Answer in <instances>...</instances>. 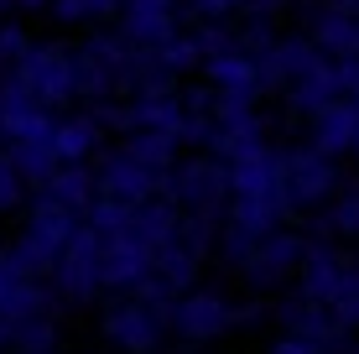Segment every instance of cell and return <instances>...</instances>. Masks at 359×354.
<instances>
[{"label": "cell", "instance_id": "obj_10", "mask_svg": "<svg viewBox=\"0 0 359 354\" xmlns=\"http://www.w3.org/2000/svg\"><path fill=\"white\" fill-rule=\"evenodd\" d=\"M354 136H359V104L349 94H339L333 104H323L313 115V146L318 151L344 156V151H354Z\"/></svg>", "mask_w": 359, "mask_h": 354}, {"label": "cell", "instance_id": "obj_12", "mask_svg": "<svg viewBox=\"0 0 359 354\" xmlns=\"http://www.w3.org/2000/svg\"><path fill=\"white\" fill-rule=\"evenodd\" d=\"M126 32L146 47L177 36V0H126Z\"/></svg>", "mask_w": 359, "mask_h": 354}, {"label": "cell", "instance_id": "obj_11", "mask_svg": "<svg viewBox=\"0 0 359 354\" xmlns=\"http://www.w3.org/2000/svg\"><path fill=\"white\" fill-rule=\"evenodd\" d=\"M109 328V339H120L130 354H146V349H156V339H162V318H156V308L151 302H130V308H120L115 318L104 323Z\"/></svg>", "mask_w": 359, "mask_h": 354}, {"label": "cell", "instance_id": "obj_7", "mask_svg": "<svg viewBox=\"0 0 359 354\" xmlns=\"http://www.w3.org/2000/svg\"><path fill=\"white\" fill-rule=\"evenodd\" d=\"M182 339H193V344H214V339H224L234 328V302L224 292H188V297L177 302V318H172Z\"/></svg>", "mask_w": 359, "mask_h": 354}, {"label": "cell", "instance_id": "obj_2", "mask_svg": "<svg viewBox=\"0 0 359 354\" xmlns=\"http://www.w3.org/2000/svg\"><path fill=\"white\" fill-rule=\"evenodd\" d=\"M333 188H339V167H333L328 151H318L313 141H307V146H287V151H281V198L292 203V214L328 203Z\"/></svg>", "mask_w": 359, "mask_h": 354}, {"label": "cell", "instance_id": "obj_4", "mask_svg": "<svg viewBox=\"0 0 359 354\" xmlns=\"http://www.w3.org/2000/svg\"><path fill=\"white\" fill-rule=\"evenodd\" d=\"M302 255H307V240L302 235H292V229H271L261 245H250V255H245L234 271L245 276V287L276 292V287H287L292 276L302 271Z\"/></svg>", "mask_w": 359, "mask_h": 354}, {"label": "cell", "instance_id": "obj_20", "mask_svg": "<svg viewBox=\"0 0 359 354\" xmlns=\"http://www.w3.org/2000/svg\"><path fill=\"white\" fill-rule=\"evenodd\" d=\"M115 0H68V16H99V11H109Z\"/></svg>", "mask_w": 359, "mask_h": 354}, {"label": "cell", "instance_id": "obj_17", "mask_svg": "<svg viewBox=\"0 0 359 354\" xmlns=\"http://www.w3.org/2000/svg\"><path fill=\"white\" fill-rule=\"evenodd\" d=\"M271 354H323L313 344V339H302V334H292V328H281V339L271 344Z\"/></svg>", "mask_w": 359, "mask_h": 354}, {"label": "cell", "instance_id": "obj_5", "mask_svg": "<svg viewBox=\"0 0 359 354\" xmlns=\"http://www.w3.org/2000/svg\"><path fill=\"white\" fill-rule=\"evenodd\" d=\"M318 57L323 53H318L313 36H276V42L255 57V83H261V94H287Z\"/></svg>", "mask_w": 359, "mask_h": 354}, {"label": "cell", "instance_id": "obj_14", "mask_svg": "<svg viewBox=\"0 0 359 354\" xmlns=\"http://www.w3.org/2000/svg\"><path fill=\"white\" fill-rule=\"evenodd\" d=\"M177 130H167V125H141L135 130V141L126 146V156H135L141 167H156V172H172L177 167Z\"/></svg>", "mask_w": 359, "mask_h": 354}, {"label": "cell", "instance_id": "obj_19", "mask_svg": "<svg viewBox=\"0 0 359 354\" xmlns=\"http://www.w3.org/2000/svg\"><path fill=\"white\" fill-rule=\"evenodd\" d=\"M57 198H63V203H83V198H89V177H83V172H68L63 182H57Z\"/></svg>", "mask_w": 359, "mask_h": 354}, {"label": "cell", "instance_id": "obj_1", "mask_svg": "<svg viewBox=\"0 0 359 354\" xmlns=\"http://www.w3.org/2000/svg\"><path fill=\"white\" fill-rule=\"evenodd\" d=\"M292 219V209L271 193H234L229 209H224V235H219V250H224L229 266H240L250 245H261L271 229H281Z\"/></svg>", "mask_w": 359, "mask_h": 354}, {"label": "cell", "instance_id": "obj_15", "mask_svg": "<svg viewBox=\"0 0 359 354\" xmlns=\"http://www.w3.org/2000/svg\"><path fill=\"white\" fill-rule=\"evenodd\" d=\"M318 235L333 240V235H359V182H339L333 198L323 203L318 214Z\"/></svg>", "mask_w": 359, "mask_h": 354}, {"label": "cell", "instance_id": "obj_22", "mask_svg": "<svg viewBox=\"0 0 359 354\" xmlns=\"http://www.w3.org/2000/svg\"><path fill=\"white\" fill-rule=\"evenodd\" d=\"M261 318H266L261 302H240V308H234V328H240V323H261Z\"/></svg>", "mask_w": 359, "mask_h": 354}, {"label": "cell", "instance_id": "obj_8", "mask_svg": "<svg viewBox=\"0 0 359 354\" xmlns=\"http://www.w3.org/2000/svg\"><path fill=\"white\" fill-rule=\"evenodd\" d=\"M99 188H104L109 198L146 203V198H156V188H167V177L156 172V167H141L135 156H109L104 172H99Z\"/></svg>", "mask_w": 359, "mask_h": 354}, {"label": "cell", "instance_id": "obj_13", "mask_svg": "<svg viewBox=\"0 0 359 354\" xmlns=\"http://www.w3.org/2000/svg\"><path fill=\"white\" fill-rule=\"evenodd\" d=\"M203 73H208V83H214V89H250V94H261V83H255V57L245 53L240 42L224 47V53H214V57L203 63Z\"/></svg>", "mask_w": 359, "mask_h": 354}, {"label": "cell", "instance_id": "obj_18", "mask_svg": "<svg viewBox=\"0 0 359 354\" xmlns=\"http://www.w3.org/2000/svg\"><path fill=\"white\" fill-rule=\"evenodd\" d=\"M89 141H94V125H63L57 151H89Z\"/></svg>", "mask_w": 359, "mask_h": 354}, {"label": "cell", "instance_id": "obj_21", "mask_svg": "<svg viewBox=\"0 0 359 354\" xmlns=\"http://www.w3.org/2000/svg\"><path fill=\"white\" fill-rule=\"evenodd\" d=\"M245 0H198V11L203 16H229V11H240Z\"/></svg>", "mask_w": 359, "mask_h": 354}, {"label": "cell", "instance_id": "obj_9", "mask_svg": "<svg viewBox=\"0 0 359 354\" xmlns=\"http://www.w3.org/2000/svg\"><path fill=\"white\" fill-rule=\"evenodd\" d=\"M339 94H344V68L333 63V57H318V63L307 68L302 79L292 83V89H287V104L297 109V115H307V120H313L318 109L333 104Z\"/></svg>", "mask_w": 359, "mask_h": 354}, {"label": "cell", "instance_id": "obj_23", "mask_svg": "<svg viewBox=\"0 0 359 354\" xmlns=\"http://www.w3.org/2000/svg\"><path fill=\"white\" fill-rule=\"evenodd\" d=\"M11 198H16V182H11V172L0 167V203H11Z\"/></svg>", "mask_w": 359, "mask_h": 354}, {"label": "cell", "instance_id": "obj_25", "mask_svg": "<svg viewBox=\"0 0 359 354\" xmlns=\"http://www.w3.org/2000/svg\"><path fill=\"white\" fill-rule=\"evenodd\" d=\"M354 354H359V344H354Z\"/></svg>", "mask_w": 359, "mask_h": 354}, {"label": "cell", "instance_id": "obj_16", "mask_svg": "<svg viewBox=\"0 0 359 354\" xmlns=\"http://www.w3.org/2000/svg\"><path fill=\"white\" fill-rule=\"evenodd\" d=\"M99 245H94V235H79L68 245V261H63V282L73 287V292H89L94 282H99Z\"/></svg>", "mask_w": 359, "mask_h": 354}, {"label": "cell", "instance_id": "obj_24", "mask_svg": "<svg viewBox=\"0 0 359 354\" xmlns=\"http://www.w3.org/2000/svg\"><path fill=\"white\" fill-rule=\"evenodd\" d=\"M354 156H359V136H354Z\"/></svg>", "mask_w": 359, "mask_h": 354}, {"label": "cell", "instance_id": "obj_6", "mask_svg": "<svg viewBox=\"0 0 359 354\" xmlns=\"http://www.w3.org/2000/svg\"><path fill=\"white\" fill-rule=\"evenodd\" d=\"M307 36L333 63L359 57V0H323L318 11H307Z\"/></svg>", "mask_w": 359, "mask_h": 354}, {"label": "cell", "instance_id": "obj_3", "mask_svg": "<svg viewBox=\"0 0 359 354\" xmlns=\"http://www.w3.org/2000/svg\"><path fill=\"white\" fill-rule=\"evenodd\" d=\"M167 193L177 198V209H214L224 214L234 188H229V162L224 156H188V162H177L167 172Z\"/></svg>", "mask_w": 359, "mask_h": 354}]
</instances>
